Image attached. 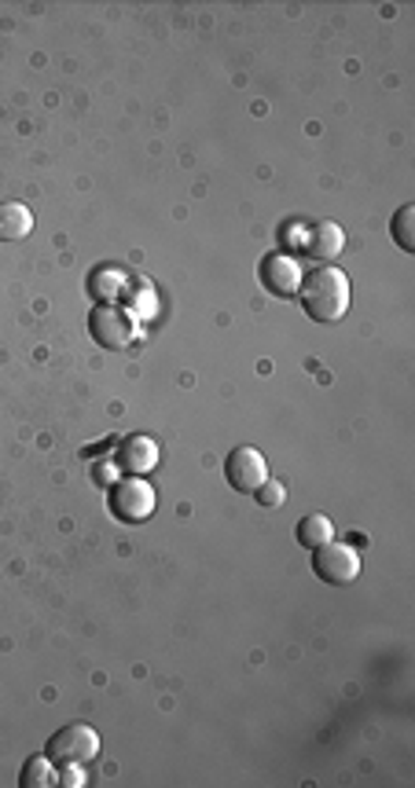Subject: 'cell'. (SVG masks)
<instances>
[{"instance_id": "cell-1", "label": "cell", "mask_w": 415, "mask_h": 788, "mask_svg": "<svg viewBox=\"0 0 415 788\" xmlns=\"http://www.w3.org/2000/svg\"><path fill=\"white\" fill-rule=\"evenodd\" d=\"M298 301H302V309H306L309 320L338 323L342 315L349 312V301H353L349 276L342 268H335V265H320L316 271H309V276L302 279Z\"/></svg>"}, {"instance_id": "cell-2", "label": "cell", "mask_w": 415, "mask_h": 788, "mask_svg": "<svg viewBox=\"0 0 415 788\" xmlns=\"http://www.w3.org/2000/svg\"><path fill=\"white\" fill-rule=\"evenodd\" d=\"M154 507H159V496L143 477H118L111 485V513L118 521L140 524L151 518Z\"/></svg>"}, {"instance_id": "cell-3", "label": "cell", "mask_w": 415, "mask_h": 788, "mask_svg": "<svg viewBox=\"0 0 415 788\" xmlns=\"http://www.w3.org/2000/svg\"><path fill=\"white\" fill-rule=\"evenodd\" d=\"M45 755L56 766H67V763H89L100 755V733L89 727V722H70V727L56 730L48 741Z\"/></svg>"}, {"instance_id": "cell-4", "label": "cell", "mask_w": 415, "mask_h": 788, "mask_svg": "<svg viewBox=\"0 0 415 788\" xmlns=\"http://www.w3.org/2000/svg\"><path fill=\"white\" fill-rule=\"evenodd\" d=\"M89 331H92V338H96L103 349H114V352H122V349H129L132 341H137V320L122 309V304H100V309H92L89 315Z\"/></svg>"}, {"instance_id": "cell-5", "label": "cell", "mask_w": 415, "mask_h": 788, "mask_svg": "<svg viewBox=\"0 0 415 788\" xmlns=\"http://www.w3.org/2000/svg\"><path fill=\"white\" fill-rule=\"evenodd\" d=\"M313 572L320 576L324 583H353L360 576V554H357V546H349V543H324V546H316L313 551Z\"/></svg>"}, {"instance_id": "cell-6", "label": "cell", "mask_w": 415, "mask_h": 788, "mask_svg": "<svg viewBox=\"0 0 415 788\" xmlns=\"http://www.w3.org/2000/svg\"><path fill=\"white\" fill-rule=\"evenodd\" d=\"M224 477L235 491H254L268 480V459L257 448H235L224 462Z\"/></svg>"}, {"instance_id": "cell-7", "label": "cell", "mask_w": 415, "mask_h": 788, "mask_svg": "<svg viewBox=\"0 0 415 788\" xmlns=\"http://www.w3.org/2000/svg\"><path fill=\"white\" fill-rule=\"evenodd\" d=\"M302 279L306 271L298 265L295 257L287 254H273L262 260V287L268 293H276V298H298V290H302Z\"/></svg>"}, {"instance_id": "cell-8", "label": "cell", "mask_w": 415, "mask_h": 788, "mask_svg": "<svg viewBox=\"0 0 415 788\" xmlns=\"http://www.w3.org/2000/svg\"><path fill=\"white\" fill-rule=\"evenodd\" d=\"M159 459H162L159 440L148 437V433L126 437L118 444V451H114V462H118V466L126 473H132V477H143V473H151L154 466H159Z\"/></svg>"}, {"instance_id": "cell-9", "label": "cell", "mask_w": 415, "mask_h": 788, "mask_svg": "<svg viewBox=\"0 0 415 788\" xmlns=\"http://www.w3.org/2000/svg\"><path fill=\"white\" fill-rule=\"evenodd\" d=\"M306 250L320 260H335L342 250H346V231H342L335 220H320L306 231Z\"/></svg>"}, {"instance_id": "cell-10", "label": "cell", "mask_w": 415, "mask_h": 788, "mask_svg": "<svg viewBox=\"0 0 415 788\" xmlns=\"http://www.w3.org/2000/svg\"><path fill=\"white\" fill-rule=\"evenodd\" d=\"M34 231V209L26 202H0V243H23V239Z\"/></svg>"}, {"instance_id": "cell-11", "label": "cell", "mask_w": 415, "mask_h": 788, "mask_svg": "<svg viewBox=\"0 0 415 788\" xmlns=\"http://www.w3.org/2000/svg\"><path fill=\"white\" fill-rule=\"evenodd\" d=\"M295 535H298V543H302V546L316 551V546H324V543L335 540V524H331L327 513H306V518L298 521Z\"/></svg>"}, {"instance_id": "cell-12", "label": "cell", "mask_w": 415, "mask_h": 788, "mask_svg": "<svg viewBox=\"0 0 415 788\" xmlns=\"http://www.w3.org/2000/svg\"><path fill=\"white\" fill-rule=\"evenodd\" d=\"M19 785H23V788H51V785H59L56 763H51L48 755H34V760H26L23 774H19Z\"/></svg>"}, {"instance_id": "cell-13", "label": "cell", "mask_w": 415, "mask_h": 788, "mask_svg": "<svg viewBox=\"0 0 415 788\" xmlns=\"http://www.w3.org/2000/svg\"><path fill=\"white\" fill-rule=\"evenodd\" d=\"M393 243H397L404 254H415V206H401L397 213H393Z\"/></svg>"}, {"instance_id": "cell-14", "label": "cell", "mask_w": 415, "mask_h": 788, "mask_svg": "<svg viewBox=\"0 0 415 788\" xmlns=\"http://www.w3.org/2000/svg\"><path fill=\"white\" fill-rule=\"evenodd\" d=\"M122 282H126V276L107 268V271H100V276L92 279V290H96V298H103V304H111V293L122 290Z\"/></svg>"}, {"instance_id": "cell-15", "label": "cell", "mask_w": 415, "mask_h": 788, "mask_svg": "<svg viewBox=\"0 0 415 788\" xmlns=\"http://www.w3.org/2000/svg\"><path fill=\"white\" fill-rule=\"evenodd\" d=\"M254 496H257V502H262V507L276 510V507H284V502H287V488L279 485V480H273V477H268L265 485L254 491Z\"/></svg>"}, {"instance_id": "cell-16", "label": "cell", "mask_w": 415, "mask_h": 788, "mask_svg": "<svg viewBox=\"0 0 415 788\" xmlns=\"http://www.w3.org/2000/svg\"><path fill=\"white\" fill-rule=\"evenodd\" d=\"M59 785H67V788L85 785V770H81V763H67L64 770H59Z\"/></svg>"}]
</instances>
